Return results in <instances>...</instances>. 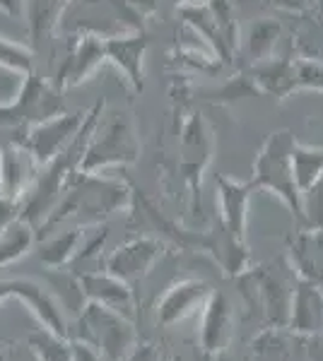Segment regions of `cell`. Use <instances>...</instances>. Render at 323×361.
Instances as JSON below:
<instances>
[{
    "label": "cell",
    "instance_id": "obj_1",
    "mask_svg": "<svg viewBox=\"0 0 323 361\" xmlns=\"http://www.w3.org/2000/svg\"><path fill=\"white\" fill-rule=\"evenodd\" d=\"M128 205H131V188L121 178L109 176L107 171H78L54 212L39 229L49 234L68 219H75L78 226H95L104 217Z\"/></svg>",
    "mask_w": 323,
    "mask_h": 361
},
{
    "label": "cell",
    "instance_id": "obj_2",
    "mask_svg": "<svg viewBox=\"0 0 323 361\" xmlns=\"http://www.w3.org/2000/svg\"><path fill=\"white\" fill-rule=\"evenodd\" d=\"M70 340L92 347L104 361H126L135 347V328L133 320L123 313L87 301L75 316Z\"/></svg>",
    "mask_w": 323,
    "mask_h": 361
},
{
    "label": "cell",
    "instance_id": "obj_3",
    "mask_svg": "<svg viewBox=\"0 0 323 361\" xmlns=\"http://www.w3.org/2000/svg\"><path fill=\"white\" fill-rule=\"evenodd\" d=\"M292 147H295V135L290 130L270 133L261 152L256 154L251 183L256 190H270L278 195L287 209L302 222V193L292 173Z\"/></svg>",
    "mask_w": 323,
    "mask_h": 361
},
{
    "label": "cell",
    "instance_id": "obj_4",
    "mask_svg": "<svg viewBox=\"0 0 323 361\" xmlns=\"http://www.w3.org/2000/svg\"><path fill=\"white\" fill-rule=\"evenodd\" d=\"M63 94L66 92L58 90L51 78H44L37 70L25 75L13 102H0V130L25 133L27 128L68 111Z\"/></svg>",
    "mask_w": 323,
    "mask_h": 361
},
{
    "label": "cell",
    "instance_id": "obj_5",
    "mask_svg": "<svg viewBox=\"0 0 323 361\" xmlns=\"http://www.w3.org/2000/svg\"><path fill=\"white\" fill-rule=\"evenodd\" d=\"M140 157V140L133 121L126 114H114L99 118L85 154L80 159V171H107L114 166H131Z\"/></svg>",
    "mask_w": 323,
    "mask_h": 361
},
{
    "label": "cell",
    "instance_id": "obj_6",
    "mask_svg": "<svg viewBox=\"0 0 323 361\" xmlns=\"http://www.w3.org/2000/svg\"><path fill=\"white\" fill-rule=\"evenodd\" d=\"M213 157V130L201 114H191L181 126L179 137V169L191 190L193 207H201V180L205 166Z\"/></svg>",
    "mask_w": 323,
    "mask_h": 361
},
{
    "label": "cell",
    "instance_id": "obj_7",
    "mask_svg": "<svg viewBox=\"0 0 323 361\" xmlns=\"http://www.w3.org/2000/svg\"><path fill=\"white\" fill-rule=\"evenodd\" d=\"M107 63L104 56V37L95 32H78L68 44L66 56L61 58L56 75L51 78L58 90L66 92L70 87H78L97 73V68Z\"/></svg>",
    "mask_w": 323,
    "mask_h": 361
},
{
    "label": "cell",
    "instance_id": "obj_8",
    "mask_svg": "<svg viewBox=\"0 0 323 361\" xmlns=\"http://www.w3.org/2000/svg\"><path fill=\"white\" fill-rule=\"evenodd\" d=\"M82 121H85V111H63L44 123L27 128L20 135V142L37 159V164L44 166L46 161H51L68 147L70 140L78 135Z\"/></svg>",
    "mask_w": 323,
    "mask_h": 361
},
{
    "label": "cell",
    "instance_id": "obj_9",
    "mask_svg": "<svg viewBox=\"0 0 323 361\" xmlns=\"http://www.w3.org/2000/svg\"><path fill=\"white\" fill-rule=\"evenodd\" d=\"M145 54H148V37L145 32H123L104 37V56L116 70H121L133 94H143L145 90Z\"/></svg>",
    "mask_w": 323,
    "mask_h": 361
},
{
    "label": "cell",
    "instance_id": "obj_10",
    "mask_svg": "<svg viewBox=\"0 0 323 361\" xmlns=\"http://www.w3.org/2000/svg\"><path fill=\"white\" fill-rule=\"evenodd\" d=\"M8 289H10V299H17L20 304H25V308H29V313L39 320L41 328H49L58 335L70 337V325L66 313L58 306L54 294L46 289V284L37 282V279L15 277L8 279Z\"/></svg>",
    "mask_w": 323,
    "mask_h": 361
},
{
    "label": "cell",
    "instance_id": "obj_11",
    "mask_svg": "<svg viewBox=\"0 0 323 361\" xmlns=\"http://www.w3.org/2000/svg\"><path fill=\"white\" fill-rule=\"evenodd\" d=\"M37 173V159L20 142V135L0 140V195L20 200L34 183Z\"/></svg>",
    "mask_w": 323,
    "mask_h": 361
},
{
    "label": "cell",
    "instance_id": "obj_12",
    "mask_svg": "<svg viewBox=\"0 0 323 361\" xmlns=\"http://www.w3.org/2000/svg\"><path fill=\"white\" fill-rule=\"evenodd\" d=\"M160 253H162V243L157 238L150 236L133 238V241L111 250L107 260H104V270L131 284L135 279H143L148 275L152 265L160 260Z\"/></svg>",
    "mask_w": 323,
    "mask_h": 361
},
{
    "label": "cell",
    "instance_id": "obj_13",
    "mask_svg": "<svg viewBox=\"0 0 323 361\" xmlns=\"http://www.w3.org/2000/svg\"><path fill=\"white\" fill-rule=\"evenodd\" d=\"M68 5L70 0H22V17L27 20L29 49L37 54V58L44 54L46 44L54 42Z\"/></svg>",
    "mask_w": 323,
    "mask_h": 361
},
{
    "label": "cell",
    "instance_id": "obj_14",
    "mask_svg": "<svg viewBox=\"0 0 323 361\" xmlns=\"http://www.w3.org/2000/svg\"><path fill=\"white\" fill-rule=\"evenodd\" d=\"M78 277H80L82 292H85L87 301H95V304L114 308V311L131 318L133 306H135L131 284L114 277L107 270H85V272H78Z\"/></svg>",
    "mask_w": 323,
    "mask_h": 361
},
{
    "label": "cell",
    "instance_id": "obj_15",
    "mask_svg": "<svg viewBox=\"0 0 323 361\" xmlns=\"http://www.w3.org/2000/svg\"><path fill=\"white\" fill-rule=\"evenodd\" d=\"M217 185V202H220V222L225 224L229 234L237 238H246V212H249V200L254 195V183H242L220 173L215 178Z\"/></svg>",
    "mask_w": 323,
    "mask_h": 361
},
{
    "label": "cell",
    "instance_id": "obj_16",
    "mask_svg": "<svg viewBox=\"0 0 323 361\" xmlns=\"http://www.w3.org/2000/svg\"><path fill=\"white\" fill-rule=\"evenodd\" d=\"M213 289L203 282V279H184L176 282L172 289H167V294L157 304V320L162 325H174L179 320L189 318L191 313H196L198 308L205 306V301L210 299Z\"/></svg>",
    "mask_w": 323,
    "mask_h": 361
},
{
    "label": "cell",
    "instance_id": "obj_17",
    "mask_svg": "<svg viewBox=\"0 0 323 361\" xmlns=\"http://www.w3.org/2000/svg\"><path fill=\"white\" fill-rule=\"evenodd\" d=\"M295 333L299 335H316L323 333V289L319 284L302 282L292 292L290 320H287Z\"/></svg>",
    "mask_w": 323,
    "mask_h": 361
},
{
    "label": "cell",
    "instance_id": "obj_18",
    "mask_svg": "<svg viewBox=\"0 0 323 361\" xmlns=\"http://www.w3.org/2000/svg\"><path fill=\"white\" fill-rule=\"evenodd\" d=\"M290 258L302 282L323 287V231H309L302 226L290 238Z\"/></svg>",
    "mask_w": 323,
    "mask_h": 361
},
{
    "label": "cell",
    "instance_id": "obj_19",
    "mask_svg": "<svg viewBox=\"0 0 323 361\" xmlns=\"http://www.w3.org/2000/svg\"><path fill=\"white\" fill-rule=\"evenodd\" d=\"M203 250L213 253V258L222 265L227 275H242L249 265V248L244 238H237L225 229V224L217 222L208 234H203Z\"/></svg>",
    "mask_w": 323,
    "mask_h": 361
},
{
    "label": "cell",
    "instance_id": "obj_20",
    "mask_svg": "<svg viewBox=\"0 0 323 361\" xmlns=\"http://www.w3.org/2000/svg\"><path fill=\"white\" fill-rule=\"evenodd\" d=\"M251 80L256 90L285 99L295 92V61H261L251 68Z\"/></svg>",
    "mask_w": 323,
    "mask_h": 361
},
{
    "label": "cell",
    "instance_id": "obj_21",
    "mask_svg": "<svg viewBox=\"0 0 323 361\" xmlns=\"http://www.w3.org/2000/svg\"><path fill=\"white\" fill-rule=\"evenodd\" d=\"M254 279L270 323L287 325V320H290V306H292V292L295 289H290L283 279L278 275H270V272H258V275H254Z\"/></svg>",
    "mask_w": 323,
    "mask_h": 361
},
{
    "label": "cell",
    "instance_id": "obj_22",
    "mask_svg": "<svg viewBox=\"0 0 323 361\" xmlns=\"http://www.w3.org/2000/svg\"><path fill=\"white\" fill-rule=\"evenodd\" d=\"M37 243V226L27 222L25 217L13 219L0 231V270L25 258Z\"/></svg>",
    "mask_w": 323,
    "mask_h": 361
},
{
    "label": "cell",
    "instance_id": "obj_23",
    "mask_svg": "<svg viewBox=\"0 0 323 361\" xmlns=\"http://www.w3.org/2000/svg\"><path fill=\"white\" fill-rule=\"evenodd\" d=\"M85 234V226H70L66 231H56L49 234L44 243L39 246V260L49 270H58V267H68L73 263L78 246Z\"/></svg>",
    "mask_w": 323,
    "mask_h": 361
},
{
    "label": "cell",
    "instance_id": "obj_24",
    "mask_svg": "<svg viewBox=\"0 0 323 361\" xmlns=\"http://www.w3.org/2000/svg\"><path fill=\"white\" fill-rule=\"evenodd\" d=\"M205 313H203V349L210 354H217L225 345L227 337V325H229V306L227 299L222 294H210V299L205 301Z\"/></svg>",
    "mask_w": 323,
    "mask_h": 361
},
{
    "label": "cell",
    "instance_id": "obj_25",
    "mask_svg": "<svg viewBox=\"0 0 323 361\" xmlns=\"http://www.w3.org/2000/svg\"><path fill=\"white\" fill-rule=\"evenodd\" d=\"M46 289L54 294V299L58 301V306L63 308V313L78 316L87 304L80 277H78V272H73V270H63V267L49 270V275H46Z\"/></svg>",
    "mask_w": 323,
    "mask_h": 361
},
{
    "label": "cell",
    "instance_id": "obj_26",
    "mask_svg": "<svg viewBox=\"0 0 323 361\" xmlns=\"http://www.w3.org/2000/svg\"><path fill=\"white\" fill-rule=\"evenodd\" d=\"M181 15L186 17V22H189L193 29H196L198 37L205 39V42L213 46V51L217 54L220 61H229V58H232L234 51L229 49L225 37H222L220 29H217L213 15H210V10H208V5H205V3H201V5H198V3H186V5H181Z\"/></svg>",
    "mask_w": 323,
    "mask_h": 361
},
{
    "label": "cell",
    "instance_id": "obj_27",
    "mask_svg": "<svg viewBox=\"0 0 323 361\" xmlns=\"http://www.w3.org/2000/svg\"><path fill=\"white\" fill-rule=\"evenodd\" d=\"M27 345L39 361H73V340L41 325L27 335Z\"/></svg>",
    "mask_w": 323,
    "mask_h": 361
},
{
    "label": "cell",
    "instance_id": "obj_28",
    "mask_svg": "<svg viewBox=\"0 0 323 361\" xmlns=\"http://www.w3.org/2000/svg\"><path fill=\"white\" fill-rule=\"evenodd\" d=\"M292 173H295L299 193L307 190L323 173V147L304 145L295 140V147H292Z\"/></svg>",
    "mask_w": 323,
    "mask_h": 361
},
{
    "label": "cell",
    "instance_id": "obj_29",
    "mask_svg": "<svg viewBox=\"0 0 323 361\" xmlns=\"http://www.w3.org/2000/svg\"><path fill=\"white\" fill-rule=\"evenodd\" d=\"M280 37V25L273 20H261L249 29V37L244 42V54L251 63H261L273 58V49Z\"/></svg>",
    "mask_w": 323,
    "mask_h": 361
},
{
    "label": "cell",
    "instance_id": "obj_30",
    "mask_svg": "<svg viewBox=\"0 0 323 361\" xmlns=\"http://www.w3.org/2000/svg\"><path fill=\"white\" fill-rule=\"evenodd\" d=\"M0 68L25 78V75L37 70V54L25 44H17L13 39L0 37Z\"/></svg>",
    "mask_w": 323,
    "mask_h": 361
},
{
    "label": "cell",
    "instance_id": "obj_31",
    "mask_svg": "<svg viewBox=\"0 0 323 361\" xmlns=\"http://www.w3.org/2000/svg\"><path fill=\"white\" fill-rule=\"evenodd\" d=\"M304 229L323 231V173L307 190H302V222Z\"/></svg>",
    "mask_w": 323,
    "mask_h": 361
},
{
    "label": "cell",
    "instance_id": "obj_32",
    "mask_svg": "<svg viewBox=\"0 0 323 361\" xmlns=\"http://www.w3.org/2000/svg\"><path fill=\"white\" fill-rule=\"evenodd\" d=\"M210 15H213L217 29L225 37V42L229 44V49L237 51L239 39H237V20H234V8L232 0H205Z\"/></svg>",
    "mask_w": 323,
    "mask_h": 361
},
{
    "label": "cell",
    "instance_id": "obj_33",
    "mask_svg": "<svg viewBox=\"0 0 323 361\" xmlns=\"http://www.w3.org/2000/svg\"><path fill=\"white\" fill-rule=\"evenodd\" d=\"M299 90L323 92V61L314 58L295 61V92Z\"/></svg>",
    "mask_w": 323,
    "mask_h": 361
},
{
    "label": "cell",
    "instance_id": "obj_34",
    "mask_svg": "<svg viewBox=\"0 0 323 361\" xmlns=\"http://www.w3.org/2000/svg\"><path fill=\"white\" fill-rule=\"evenodd\" d=\"M17 217H20V200L0 195V231H3L5 226Z\"/></svg>",
    "mask_w": 323,
    "mask_h": 361
},
{
    "label": "cell",
    "instance_id": "obj_35",
    "mask_svg": "<svg viewBox=\"0 0 323 361\" xmlns=\"http://www.w3.org/2000/svg\"><path fill=\"white\" fill-rule=\"evenodd\" d=\"M3 359L5 361H39L37 354L32 352V347L27 345V340L17 342V345H10L8 352L3 354Z\"/></svg>",
    "mask_w": 323,
    "mask_h": 361
},
{
    "label": "cell",
    "instance_id": "obj_36",
    "mask_svg": "<svg viewBox=\"0 0 323 361\" xmlns=\"http://www.w3.org/2000/svg\"><path fill=\"white\" fill-rule=\"evenodd\" d=\"M126 361H160V354L152 345H135Z\"/></svg>",
    "mask_w": 323,
    "mask_h": 361
},
{
    "label": "cell",
    "instance_id": "obj_37",
    "mask_svg": "<svg viewBox=\"0 0 323 361\" xmlns=\"http://www.w3.org/2000/svg\"><path fill=\"white\" fill-rule=\"evenodd\" d=\"M73 361H104L92 347L82 345V342L73 340Z\"/></svg>",
    "mask_w": 323,
    "mask_h": 361
},
{
    "label": "cell",
    "instance_id": "obj_38",
    "mask_svg": "<svg viewBox=\"0 0 323 361\" xmlns=\"http://www.w3.org/2000/svg\"><path fill=\"white\" fill-rule=\"evenodd\" d=\"M309 359L311 361H323V333L309 335Z\"/></svg>",
    "mask_w": 323,
    "mask_h": 361
},
{
    "label": "cell",
    "instance_id": "obj_39",
    "mask_svg": "<svg viewBox=\"0 0 323 361\" xmlns=\"http://www.w3.org/2000/svg\"><path fill=\"white\" fill-rule=\"evenodd\" d=\"M0 13H5L13 20L22 17V0H0Z\"/></svg>",
    "mask_w": 323,
    "mask_h": 361
},
{
    "label": "cell",
    "instance_id": "obj_40",
    "mask_svg": "<svg viewBox=\"0 0 323 361\" xmlns=\"http://www.w3.org/2000/svg\"><path fill=\"white\" fill-rule=\"evenodd\" d=\"M10 299V289H8V279H0V304Z\"/></svg>",
    "mask_w": 323,
    "mask_h": 361
},
{
    "label": "cell",
    "instance_id": "obj_41",
    "mask_svg": "<svg viewBox=\"0 0 323 361\" xmlns=\"http://www.w3.org/2000/svg\"><path fill=\"white\" fill-rule=\"evenodd\" d=\"M215 361H229V359H227V357H217Z\"/></svg>",
    "mask_w": 323,
    "mask_h": 361
},
{
    "label": "cell",
    "instance_id": "obj_42",
    "mask_svg": "<svg viewBox=\"0 0 323 361\" xmlns=\"http://www.w3.org/2000/svg\"><path fill=\"white\" fill-rule=\"evenodd\" d=\"M0 361H5V359H3V354H0Z\"/></svg>",
    "mask_w": 323,
    "mask_h": 361
}]
</instances>
